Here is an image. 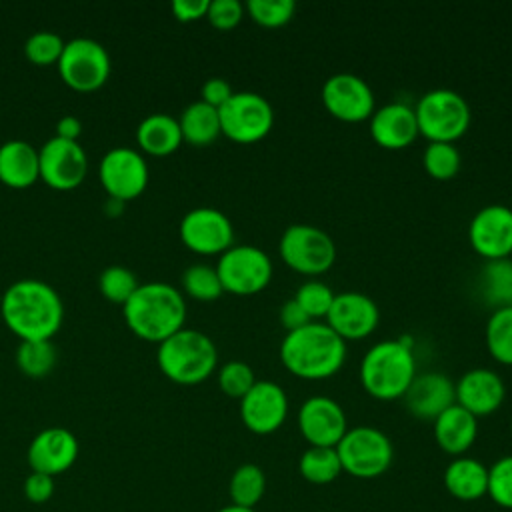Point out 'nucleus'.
<instances>
[{
	"mask_svg": "<svg viewBox=\"0 0 512 512\" xmlns=\"http://www.w3.org/2000/svg\"><path fill=\"white\" fill-rule=\"evenodd\" d=\"M98 176L108 196L124 202L140 196L146 190L148 164L138 150L116 146L102 156Z\"/></svg>",
	"mask_w": 512,
	"mask_h": 512,
	"instance_id": "f8f14e48",
	"label": "nucleus"
},
{
	"mask_svg": "<svg viewBox=\"0 0 512 512\" xmlns=\"http://www.w3.org/2000/svg\"><path fill=\"white\" fill-rule=\"evenodd\" d=\"M60 78L74 90L90 92L100 88L110 76V54L94 38L78 36L64 44L58 60Z\"/></svg>",
	"mask_w": 512,
	"mask_h": 512,
	"instance_id": "9d476101",
	"label": "nucleus"
},
{
	"mask_svg": "<svg viewBox=\"0 0 512 512\" xmlns=\"http://www.w3.org/2000/svg\"><path fill=\"white\" fill-rule=\"evenodd\" d=\"M298 428L310 446L336 448L348 430L342 406L330 396H310L298 410Z\"/></svg>",
	"mask_w": 512,
	"mask_h": 512,
	"instance_id": "a211bd4d",
	"label": "nucleus"
},
{
	"mask_svg": "<svg viewBox=\"0 0 512 512\" xmlns=\"http://www.w3.org/2000/svg\"><path fill=\"white\" fill-rule=\"evenodd\" d=\"M78 452L80 444L68 428L50 426L32 438L26 458L32 472H42L54 478L72 468Z\"/></svg>",
	"mask_w": 512,
	"mask_h": 512,
	"instance_id": "aec40b11",
	"label": "nucleus"
},
{
	"mask_svg": "<svg viewBox=\"0 0 512 512\" xmlns=\"http://www.w3.org/2000/svg\"><path fill=\"white\" fill-rule=\"evenodd\" d=\"M256 384V376L250 364L242 360H230L218 370V386L230 398H242Z\"/></svg>",
	"mask_w": 512,
	"mask_h": 512,
	"instance_id": "58836bf2",
	"label": "nucleus"
},
{
	"mask_svg": "<svg viewBox=\"0 0 512 512\" xmlns=\"http://www.w3.org/2000/svg\"><path fill=\"white\" fill-rule=\"evenodd\" d=\"M178 124L182 130V140H186L194 146H208L218 138V134H222L218 108H214L202 100L188 104L182 110Z\"/></svg>",
	"mask_w": 512,
	"mask_h": 512,
	"instance_id": "cd10ccee",
	"label": "nucleus"
},
{
	"mask_svg": "<svg viewBox=\"0 0 512 512\" xmlns=\"http://www.w3.org/2000/svg\"><path fill=\"white\" fill-rule=\"evenodd\" d=\"M266 490V476L258 464H242L238 466L228 484V494L232 504L242 508H254Z\"/></svg>",
	"mask_w": 512,
	"mask_h": 512,
	"instance_id": "7c9ffc66",
	"label": "nucleus"
},
{
	"mask_svg": "<svg viewBox=\"0 0 512 512\" xmlns=\"http://www.w3.org/2000/svg\"><path fill=\"white\" fill-rule=\"evenodd\" d=\"M136 142L140 150L154 154V156H166L172 154L182 144V130L178 124V118L166 112H152L136 128Z\"/></svg>",
	"mask_w": 512,
	"mask_h": 512,
	"instance_id": "bb28decb",
	"label": "nucleus"
},
{
	"mask_svg": "<svg viewBox=\"0 0 512 512\" xmlns=\"http://www.w3.org/2000/svg\"><path fill=\"white\" fill-rule=\"evenodd\" d=\"M486 346L494 360L512 364V306L494 308L486 322Z\"/></svg>",
	"mask_w": 512,
	"mask_h": 512,
	"instance_id": "2f4dec72",
	"label": "nucleus"
},
{
	"mask_svg": "<svg viewBox=\"0 0 512 512\" xmlns=\"http://www.w3.org/2000/svg\"><path fill=\"white\" fill-rule=\"evenodd\" d=\"M0 314L20 340H50L62 326L64 304L48 282L22 278L4 290Z\"/></svg>",
	"mask_w": 512,
	"mask_h": 512,
	"instance_id": "f257e3e1",
	"label": "nucleus"
},
{
	"mask_svg": "<svg viewBox=\"0 0 512 512\" xmlns=\"http://www.w3.org/2000/svg\"><path fill=\"white\" fill-rule=\"evenodd\" d=\"M98 286H100V292H102L110 302L124 304V302L134 294V290H136L140 284H138L136 274H134L130 268L120 266V264H112V266H106V268L100 272Z\"/></svg>",
	"mask_w": 512,
	"mask_h": 512,
	"instance_id": "c9c22d12",
	"label": "nucleus"
},
{
	"mask_svg": "<svg viewBox=\"0 0 512 512\" xmlns=\"http://www.w3.org/2000/svg\"><path fill=\"white\" fill-rule=\"evenodd\" d=\"M282 260L296 272L318 276L336 260V244L328 232L312 224H290L278 242Z\"/></svg>",
	"mask_w": 512,
	"mask_h": 512,
	"instance_id": "6e6552de",
	"label": "nucleus"
},
{
	"mask_svg": "<svg viewBox=\"0 0 512 512\" xmlns=\"http://www.w3.org/2000/svg\"><path fill=\"white\" fill-rule=\"evenodd\" d=\"M244 16V6L238 0H210L206 18L218 30L234 28Z\"/></svg>",
	"mask_w": 512,
	"mask_h": 512,
	"instance_id": "79ce46f5",
	"label": "nucleus"
},
{
	"mask_svg": "<svg viewBox=\"0 0 512 512\" xmlns=\"http://www.w3.org/2000/svg\"><path fill=\"white\" fill-rule=\"evenodd\" d=\"M24 496L32 504H44L54 494V478L42 472H30L24 480Z\"/></svg>",
	"mask_w": 512,
	"mask_h": 512,
	"instance_id": "37998d69",
	"label": "nucleus"
},
{
	"mask_svg": "<svg viewBox=\"0 0 512 512\" xmlns=\"http://www.w3.org/2000/svg\"><path fill=\"white\" fill-rule=\"evenodd\" d=\"M380 322L378 304L362 292H340L326 314V324L346 342L370 336Z\"/></svg>",
	"mask_w": 512,
	"mask_h": 512,
	"instance_id": "6ab92c4d",
	"label": "nucleus"
},
{
	"mask_svg": "<svg viewBox=\"0 0 512 512\" xmlns=\"http://www.w3.org/2000/svg\"><path fill=\"white\" fill-rule=\"evenodd\" d=\"M254 22L266 28H278L292 20L296 4L292 0H250L246 4Z\"/></svg>",
	"mask_w": 512,
	"mask_h": 512,
	"instance_id": "ea45409f",
	"label": "nucleus"
},
{
	"mask_svg": "<svg viewBox=\"0 0 512 512\" xmlns=\"http://www.w3.org/2000/svg\"><path fill=\"white\" fill-rule=\"evenodd\" d=\"M288 416V396L284 388L272 380H256V384L240 398V418L254 434L276 432Z\"/></svg>",
	"mask_w": 512,
	"mask_h": 512,
	"instance_id": "dca6fc26",
	"label": "nucleus"
},
{
	"mask_svg": "<svg viewBox=\"0 0 512 512\" xmlns=\"http://www.w3.org/2000/svg\"><path fill=\"white\" fill-rule=\"evenodd\" d=\"M418 134L430 142H454L470 126L472 112L462 94L450 88H434L414 106Z\"/></svg>",
	"mask_w": 512,
	"mask_h": 512,
	"instance_id": "423d86ee",
	"label": "nucleus"
},
{
	"mask_svg": "<svg viewBox=\"0 0 512 512\" xmlns=\"http://www.w3.org/2000/svg\"><path fill=\"white\" fill-rule=\"evenodd\" d=\"M342 472L354 478H376L384 474L394 458L390 438L374 426L348 428L336 444Z\"/></svg>",
	"mask_w": 512,
	"mask_h": 512,
	"instance_id": "0eeeda50",
	"label": "nucleus"
},
{
	"mask_svg": "<svg viewBox=\"0 0 512 512\" xmlns=\"http://www.w3.org/2000/svg\"><path fill=\"white\" fill-rule=\"evenodd\" d=\"M468 240L486 260L508 258L512 254V208L504 204L482 206L468 224Z\"/></svg>",
	"mask_w": 512,
	"mask_h": 512,
	"instance_id": "f3484780",
	"label": "nucleus"
},
{
	"mask_svg": "<svg viewBox=\"0 0 512 512\" xmlns=\"http://www.w3.org/2000/svg\"><path fill=\"white\" fill-rule=\"evenodd\" d=\"M482 296L494 306H512V260H486L480 272Z\"/></svg>",
	"mask_w": 512,
	"mask_h": 512,
	"instance_id": "c85d7f7f",
	"label": "nucleus"
},
{
	"mask_svg": "<svg viewBox=\"0 0 512 512\" xmlns=\"http://www.w3.org/2000/svg\"><path fill=\"white\" fill-rule=\"evenodd\" d=\"M278 318H280V324L286 328V332L298 330V328L312 322V318L300 308V304L294 298H290L282 304V308L278 312Z\"/></svg>",
	"mask_w": 512,
	"mask_h": 512,
	"instance_id": "a18cd8bd",
	"label": "nucleus"
},
{
	"mask_svg": "<svg viewBox=\"0 0 512 512\" xmlns=\"http://www.w3.org/2000/svg\"><path fill=\"white\" fill-rule=\"evenodd\" d=\"M322 104L338 120L360 122L374 112V92L368 82L350 72L332 74L322 84Z\"/></svg>",
	"mask_w": 512,
	"mask_h": 512,
	"instance_id": "2eb2a0df",
	"label": "nucleus"
},
{
	"mask_svg": "<svg viewBox=\"0 0 512 512\" xmlns=\"http://www.w3.org/2000/svg\"><path fill=\"white\" fill-rule=\"evenodd\" d=\"M444 486L458 500H478L488 492V468L476 458L456 456L444 470Z\"/></svg>",
	"mask_w": 512,
	"mask_h": 512,
	"instance_id": "a878e982",
	"label": "nucleus"
},
{
	"mask_svg": "<svg viewBox=\"0 0 512 512\" xmlns=\"http://www.w3.org/2000/svg\"><path fill=\"white\" fill-rule=\"evenodd\" d=\"M432 424L436 444L452 456H462L478 436V418L458 404L446 408Z\"/></svg>",
	"mask_w": 512,
	"mask_h": 512,
	"instance_id": "b1692460",
	"label": "nucleus"
},
{
	"mask_svg": "<svg viewBox=\"0 0 512 512\" xmlns=\"http://www.w3.org/2000/svg\"><path fill=\"white\" fill-rule=\"evenodd\" d=\"M208 4H210V0H174L170 4V8H172V14L180 22H192V20L206 16Z\"/></svg>",
	"mask_w": 512,
	"mask_h": 512,
	"instance_id": "49530a36",
	"label": "nucleus"
},
{
	"mask_svg": "<svg viewBox=\"0 0 512 512\" xmlns=\"http://www.w3.org/2000/svg\"><path fill=\"white\" fill-rule=\"evenodd\" d=\"M156 360L172 382L192 386L214 372L218 350L208 334L194 328H180L158 344Z\"/></svg>",
	"mask_w": 512,
	"mask_h": 512,
	"instance_id": "39448f33",
	"label": "nucleus"
},
{
	"mask_svg": "<svg viewBox=\"0 0 512 512\" xmlns=\"http://www.w3.org/2000/svg\"><path fill=\"white\" fill-rule=\"evenodd\" d=\"M40 178L38 150L20 138L0 144V180L12 188H26Z\"/></svg>",
	"mask_w": 512,
	"mask_h": 512,
	"instance_id": "393cba45",
	"label": "nucleus"
},
{
	"mask_svg": "<svg viewBox=\"0 0 512 512\" xmlns=\"http://www.w3.org/2000/svg\"><path fill=\"white\" fill-rule=\"evenodd\" d=\"M298 470L306 482L320 486V484L334 482L342 474V464L336 448L310 446L300 456Z\"/></svg>",
	"mask_w": 512,
	"mask_h": 512,
	"instance_id": "c756f323",
	"label": "nucleus"
},
{
	"mask_svg": "<svg viewBox=\"0 0 512 512\" xmlns=\"http://www.w3.org/2000/svg\"><path fill=\"white\" fill-rule=\"evenodd\" d=\"M284 368L306 380H320L336 374L346 360V342L326 324L310 322L286 332L280 342Z\"/></svg>",
	"mask_w": 512,
	"mask_h": 512,
	"instance_id": "f03ea898",
	"label": "nucleus"
},
{
	"mask_svg": "<svg viewBox=\"0 0 512 512\" xmlns=\"http://www.w3.org/2000/svg\"><path fill=\"white\" fill-rule=\"evenodd\" d=\"M334 292L328 284L320 280H308L304 282L296 294L294 300L300 304V308L310 316V318H326L332 302H334Z\"/></svg>",
	"mask_w": 512,
	"mask_h": 512,
	"instance_id": "4c0bfd02",
	"label": "nucleus"
},
{
	"mask_svg": "<svg viewBox=\"0 0 512 512\" xmlns=\"http://www.w3.org/2000/svg\"><path fill=\"white\" fill-rule=\"evenodd\" d=\"M64 44L66 42L62 40L60 34L50 30H38L32 36H28L24 44V54L32 64H38V66L58 64Z\"/></svg>",
	"mask_w": 512,
	"mask_h": 512,
	"instance_id": "e433bc0d",
	"label": "nucleus"
},
{
	"mask_svg": "<svg viewBox=\"0 0 512 512\" xmlns=\"http://www.w3.org/2000/svg\"><path fill=\"white\" fill-rule=\"evenodd\" d=\"M220 130L238 144L262 140L274 124L270 102L256 92H234L224 106L218 108Z\"/></svg>",
	"mask_w": 512,
	"mask_h": 512,
	"instance_id": "9b49d317",
	"label": "nucleus"
},
{
	"mask_svg": "<svg viewBox=\"0 0 512 512\" xmlns=\"http://www.w3.org/2000/svg\"><path fill=\"white\" fill-rule=\"evenodd\" d=\"M456 404L472 416H488L496 412L506 396L504 380L488 368H472L454 384Z\"/></svg>",
	"mask_w": 512,
	"mask_h": 512,
	"instance_id": "4be33fe9",
	"label": "nucleus"
},
{
	"mask_svg": "<svg viewBox=\"0 0 512 512\" xmlns=\"http://www.w3.org/2000/svg\"><path fill=\"white\" fill-rule=\"evenodd\" d=\"M182 242L198 254H222L234 242V226L230 218L212 206L188 210L180 220Z\"/></svg>",
	"mask_w": 512,
	"mask_h": 512,
	"instance_id": "ddd939ff",
	"label": "nucleus"
},
{
	"mask_svg": "<svg viewBox=\"0 0 512 512\" xmlns=\"http://www.w3.org/2000/svg\"><path fill=\"white\" fill-rule=\"evenodd\" d=\"M494 504L512 510V454L498 458L488 468V492Z\"/></svg>",
	"mask_w": 512,
	"mask_h": 512,
	"instance_id": "a19ab883",
	"label": "nucleus"
},
{
	"mask_svg": "<svg viewBox=\"0 0 512 512\" xmlns=\"http://www.w3.org/2000/svg\"><path fill=\"white\" fill-rule=\"evenodd\" d=\"M16 364L26 376H46L56 364V348L50 340H20Z\"/></svg>",
	"mask_w": 512,
	"mask_h": 512,
	"instance_id": "473e14b6",
	"label": "nucleus"
},
{
	"mask_svg": "<svg viewBox=\"0 0 512 512\" xmlns=\"http://www.w3.org/2000/svg\"><path fill=\"white\" fill-rule=\"evenodd\" d=\"M414 376L416 360L408 338L376 342L360 362V382L376 400L402 398Z\"/></svg>",
	"mask_w": 512,
	"mask_h": 512,
	"instance_id": "20e7f679",
	"label": "nucleus"
},
{
	"mask_svg": "<svg viewBox=\"0 0 512 512\" xmlns=\"http://www.w3.org/2000/svg\"><path fill=\"white\" fill-rule=\"evenodd\" d=\"M510 432H512V420H510Z\"/></svg>",
	"mask_w": 512,
	"mask_h": 512,
	"instance_id": "8fccbe9b",
	"label": "nucleus"
},
{
	"mask_svg": "<svg viewBox=\"0 0 512 512\" xmlns=\"http://www.w3.org/2000/svg\"><path fill=\"white\" fill-rule=\"evenodd\" d=\"M82 132V122L74 114H66L56 122V136L66 138V140H78Z\"/></svg>",
	"mask_w": 512,
	"mask_h": 512,
	"instance_id": "de8ad7c7",
	"label": "nucleus"
},
{
	"mask_svg": "<svg viewBox=\"0 0 512 512\" xmlns=\"http://www.w3.org/2000/svg\"><path fill=\"white\" fill-rule=\"evenodd\" d=\"M404 406L418 420H436L446 408L456 404L454 382L442 372L416 374L404 392Z\"/></svg>",
	"mask_w": 512,
	"mask_h": 512,
	"instance_id": "412c9836",
	"label": "nucleus"
},
{
	"mask_svg": "<svg viewBox=\"0 0 512 512\" xmlns=\"http://www.w3.org/2000/svg\"><path fill=\"white\" fill-rule=\"evenodd\" d=\"M126 326L142 340L162 342L186 320V302L178 288L168 282L140 284L122 304Z\"/></svg>",
	"mask_w": 512,
	"mask_h": 512,
	"instance_id": "7ed1b4c3",
	"label": "nucleus"
},
{
	"mask_svg": "<svg viewBox=\"0 0 512 512\" xmlns=\"http://www.w3.org/2000/svg\"><path fill=\"white\" fill-rule=\"evenodd\" d=\"M202 102L214 106V108H220L228 102V98L234 94L232 86L228 84V80L220 78V76H214V78H208L204 84H202Z\"/></svg>",
	"mask_w": 512,
	"mask_h": 512,
	"instance_id": "c03bdc74",
	"label": "nucleus"
},
{
	"mask_svg": "<svg viewBox=\"0 0 512 512\" xmlns=\"http://www.w3.org/2000/svg\"><path fill=\"white\" fill-rule=\"evenodd\" d=\"M182 288L192 298L204 300V302L216 300L224 292L216 268L210 264H200V262L190 264L182 272Z\"/></svg>",
	"mask_w": 512,
	"mask_h": 512,
	"instance_id": "72a5a7b5",
	"label": "nucleus"
},
{
	"mask_svg": "<svg viewBox=\"0 0 512 512\" xmlns=\"http://www.w3.org/2000/svg\"><path fill=\"white\" fill-rule=\"evenodd\" d=\"M38 156L40 178L56 190L76 188L88 172V156L78 140L52 136L42 144Z\"/></svg>",
	"mask_w": 512,
	"mask_h": 512,
	"instance_id": "4468645a",
	"label": "nucleus"
},
{
	"mask_svg": "<svg viewBox=\"0 0 512 512\" xmlns=\"http://www.w3.org/2000/svg\"><path fill=\"white\" fill-rule=\"evenodd\" d=\"M422 164L432 178L450 180L460 170V152L452 142H428Z\"/></svg>",
	"mask_w": 512,
	"mask_h": 512,
	"instance_id": "f704fd0d",
	"label": "nucleus"
},
{
	"mask_svg": "<svg viewBox=\"0 0 512 512\" xmlns=\"http://www.w3.org/2000/svg\"><path fill=\"white\" fill-rule=\"evenodd\" d=\"M224 292L252 296L262 292L272 280V260L258 246L238 244L224 250L214 266Z\"/></svg>",
	"mask_w": 512,
	"mask_h": 512,
	"instance_id": "1a4fd4ad",
	"label": "nucleus"
},
{
	"mask_svg": "<svg viewBox=\"0 0 512 512\" xmlns=\"http://www.w3.org/2000/svg\"><path fill=\"white\" fill-rule=\"evenodd\" d=\"M370 136L388 150H402L418 136V122L414 108L404 102H388L372 112Z\"/></svg>",
	"mask_w": 512,
	"mask_h": 512,
	"instance_id": "5701e85b",
	"label": "nucleus"
},
{
	"mask_svg": "<svg viewBox=\"0 0 512 512\" xmlns=\"http://www.w3.org/2000/svg\"><path fill=\"white\" fill-rule=\"evenodd\" d=\"M216 512H254V508H242V506H236V504H228Z\"/></svg>",
	"mask_w": 512,
	"mask_h": 512,
	"instance_id": "09e8293b",
	"label": "nucleus"
}]
</instances>
